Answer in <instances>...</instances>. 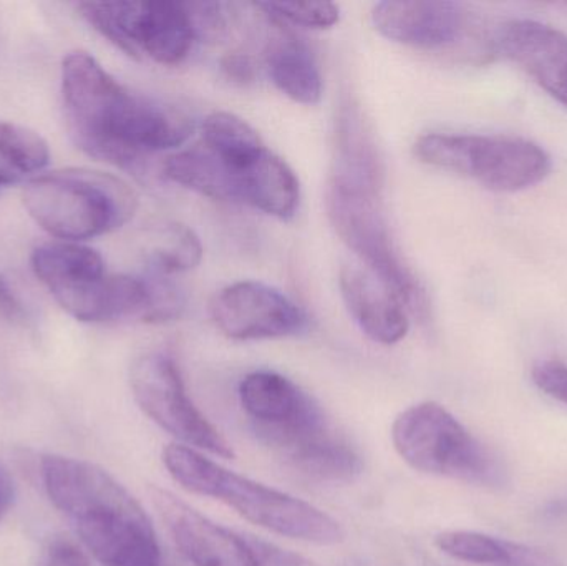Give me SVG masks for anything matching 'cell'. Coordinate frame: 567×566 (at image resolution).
I'll use <instances>...</instances> for the list:
<instances>
[{"label": "cell", "instance_id": "1", "mask_svg": "<svg viewBox=\"0 0 567 566\" xmlns=\"http://www.w3.org/2000/svg\"><path fill=\"white\" fill-rule=\"evenodd\" d=\"M62 96L75 145L140 178L152 156L185 145L195 132L185 112L130 92L86 52L63 60Z\"/></svg>", "mask_w": 567, "mask_h": 566}, {"label": "cell", "instance_id": "2", "mask_svg": "<svg viewBox=\"0 0 567 566\" xmlns=\"http://www.w3.org/2000/svg\"><path fill=\"white\" fill-rule=\"evenodd\" d=\"M50 502L103 566H162L155 528L142 505L99 465L62 455L40 464Z\"/></svg>", "mask_w": 567, "mask_h": 566}, {"label": "cell", "instance_id": "3", "mask_svg": "<svg viewBox=\"0 0 567 566\" xmlns=\"http://www.w3.org/2000/svg\"><path fill=\"white\" fill-rule=\"evenodd\" d=\"M163 464L176 484L235 508L243 518L272 534L316 545L342 544V525L320 508L235 474L195 449L169 444Z\"/></svg>", "mask_w": 567, "mask_h": 566}, {"label": "cell", "instance_id": "4", "mask_svg": "<svg viewBox=\"0 0 567 566\" xmlns=\"http://www.w3.org/2000/svg\"><path fill=\"white\" fill-rule=\"evenodd\" d=\"M23 205L47 233L76 243L132 222L138 198L118 176L66 168L30 178L23 189Z\"/></svg>", "mask_w": 567, "mask_h": 566}, {"label": "cell", "instance_id": "5", "mask_svg": "<svg viewBox=\"0 0 567 566\" xmlns=\"http://www.w3.org/2000/svg\"><path fill=\"white\" fill-rule=\"evenodd\" d=\"M33 272L55 301L83 322L143 318L148 305L145 279L109 275L95 249L73 241L45 243L33 249Z\"/></svg>", "mask_w": 567, "mask_h": 566}, {"label": "cell", "instance_id": "6", "mask_svg": "<svg viewBox=\"0 0 567 566\" xmlns=\"http://www.w3.org/2000/svg\"><path fill=\"white\" fill-rule=\"evenodd\" d=\"M392 441L400 457L423 474L486 487H502L508 478L498 455L436 402H422L399 414Z\"/></svg>", "mask_w": 567, "mask_h": 566}, {"label": "cell", "instance_id": "7", "mask_svg": "<svg viewBox=\"0 0 567 566\" xmlns=\"http://www.w3.org/2000/svg\"><path fill=\"white\" fill-rule=\"evenodd\" d=\"M420 162L482 183L495 192H522L542 183L551 172L548 153L513 136L430 133L415 143Z\"/></svg>", "mask_w": 567, "mask_h": 566}, {"label": "cell", "instance_id": "8", "mask_svg": "<svg viewBox=\"0 0 567 566\" xmlns=\"http://www.w3.org/2000/svg\"><path fill=\"white\" fill-rule=\"evenodd\" d=\"M326 208L337 235L360 265L389 286L406 311L425 312V292L393 243L380 193L329 182Z\"/></svg>", "mask_w": 567, "mask_h": 566}, {"label": "cell", "instance_id": "9", "mask_svg": "<svg viewBox=\"0 0 567 566\" xmlns=\"http://www.w3.org/2000/svg\"><path fill=\"white\" fill-rule=\"evenodd\" d=\"M79 10L96 32L133 59L146 55L162 65H178L198 40L186 2H85Z\"/></svg>", "mask_w": 567, "mask_h": 566}, {"label": "cell", "instance_id": "10", "mask_svg": "<svg viewBox=\"0 0 567 566\" xmlns=\"http://www.w3.org/2000/svg\"><path fill=\"white\" fill-rule=\"evenodd\" d=\"M130 385L136 404L163 431L189 449L206 451L216 457H235L225 435L189 399L179 369L168 354L140 356L130 371Z\"/></svg>", "mask_w": 567, "mask_h": 566}, {"label": "cell", "instance_id": "11", "mask_svg": "<svg viewBox=\"0 0 567 566\" xmlns=\"http://www.w3.org/2000/svg\"><path fill=\"white\" fill-rule=\"evenodd\" d=\"M372 19L386 39L426 52L473 55L483 45L480 20L458 2L386 0L377 3Z\"/></svg>", "mask_w": 567, "mask_h": 566}, {"label": "cell", "instance_id": "12", "mask_svg": "<svg viewBox=\"0 0 567 566\" xmlns=\"http://www.w3.org/2000/svg\"><path fill=\"white\" fill-rule=\"evenodd\" d=\"M212 316L219 331L235 341L289 338L309 325L303 309L289 296L258 281L226 286L213 299Z\"/></svg>", "mask_w": 567, "mask_h": 566}, {"label": "cell", "instance_id": "13", "mask_svg": "<svg viewBox=\"0 0 567 566\" xmlns=\"http://www.w3.org/2000/svg\"><path fill=\"white\" fill-rule=\"evenodd\" d=\"M152 498L176 547L195 566H259L248 541L215 524L172 492L152 488Z\"/></svg>", "mask_w": 567, "mask_h": 566}, {"label": "cell", "instance_id": "14", "mask_svg": "<svg viewBox=\"0 0 567 566\" xmlns=\"http://www.w3.org/2000/svg\"><path fill=\"white\" fill-rule=\"evenodd\" d=\"M496 47L542 89L567 106V37L538 20H509L495 33Z\"/></svg>", "mask_w": 567, "mask_h": 566}, {"label": "cell", "instance_id": "15", "mask_svg": "<svg viewBox=\"0 0 567 566\" xmlns=\"http://www.w3.org/2000/svg\"><path fill=\"white\" fill-rule=\"evenodd\" d=\"M340 295L363 335L383 346L396 344L409 332L410 321L403 302L360 263L340 268Z\"/></svg>", "mask_w": 567, "mask_h": 566}, {"label": "cell", "instance_id": "16", "mask_svg": "<svg viewBox=\"0 0 567 566\" xmlns=\"http://www.w3.org/2000/svg\"><path fill=\"white\" fill-rule=\"evenodd\" d=\"M329 182L365 192H382L383 166L379 146L363 113L353 102H343L337 112Z\"/></svg>", "mask_w": 567, "mask_h": 566}, {"label": "cell", "instance_id": "17", "mask_svg": "<svg viewBox=\"0 0 567 566\" xmlns=\"http://www.w3.org/2000/svg\"><path fill=\"white\" fill-rule=\"evenodd\" d=\"M239 401L256 432L292 424L319 405L286 375L272 371L246 375L239 384Z\"/></svg>", "mask_w": 567, "mask_h": 566}, {"label": "cell", "instance_id": "18", "mask_svg": "<svg viewBox=\"0 0 567 566\" xmlns=\"http://www.w3.org/2000/svg\"><path fill=\"white\" fill-rule=\"evenodd\" d=\"M238 203L289 222L299 209V179L281 156L266 150L236 176Z\"/></svg>", "mask_w": 567, "mask_h": 566}, {"label": "cell", "instance_id": "19", "mask_svg": "<svg viewBox=\"0 0 567 566\" xmlns=\"http://www.w3.org/2000/svg\"><path fill=\"white\" fill-rule=\"evenodd\" d=\"M266 66L275 85L293 102L316 105L322 99V75L316 56L297 37L284 32L272 37L266 49Z\"/></svg>", "mask_w": 567, "mask_h": 566}, {"label": "cell", "instance_id": "20", "mask_svg": "<svg viewBox=\"0 0 567 566\" xmlns=\"http://www.w3.org/2000/svg\"><path fill=\"white\" fill-rule=\"evenodd\" d=\"M163 176L216 202L235 203V179L231 169L205 145L169 155L163 162Z\"/></svg>", "mask_w": 567, "mask_h": 566}, {"label": "cell", "instance_id": "21", "mask_svg": "<svg viewBox=\"0 0 567 566\" xmlns=\"http://www.w3.org/2000/svg\"><path fill=\"white\" fill-rule=\"evenodd\" d=\"M203 145L212 150L235 176L251 166L268 150L259 133L246 120L228 112H215L206 116L203 123Z\"/></svg>", "mask_w": 567, "mask_h": 566}, {"label": "cell", "instance_id": "22", "mask_svg": "<svg viewBox=\"0 0 567 566\" xmlns=\"http://www.w3.org/2000/svg\"><path fill=\"white\" fill-rule=\"evenodd\" d=\"M49 159V145L39 133L0 120V193L42 172Z\"/></svg>", "mask_w": 567, "mask_h": 566}, {"label": "cell", "instance_id": "23", "mask_svg": "<svg viewBox=\"0 0 567 566\" xmlns=\"http://www.w3.org/2000/svg\"><path fill=\"white\" fill-rule=\"evenodd\" d=\"M203 259V245L198 235L183 223H166L156 231L146 249L150 272L172 276L195 269Z\"/></svg>", "mask_w": 567, "mask_h": 566}, {"label": "cell", "instance_id": "24", "mask_svg": "<svg viewBox=\"0 0 567 566\" xmlns=\"http://www.w3.org/2000/svg\"><path fill=\"white\" fill-rule=\"evenodd\" d=\"M435 544L443 554L466 564L499 566L508 557L506 541H496L478 532H443L436 537Z\"/></svg>", "mask_w": 567, "mask_h": 566}, {"label": "cell", "instance_id": "25", "mask_svg": "<svg viewBox=\"0 0 567 566\" xmlns=\"http://www.w3.org/2000/svg\"><path fill=\"white\" fill-rule=\"evenodd\" d=\"M269 19L302 29L327 30L339 23L340 12L329 2H265L255 3Z\"/></svg>", "mask_w": 567, "mask_h": 566}, {"label": "cell", "instance_id": "26", "mask_svg": "<svg viewBox=\"0 0 567 566\" xmlns=\"http://www.w3.org/2000/svg\"><path fill=\"white\" fill-rule=\"evenodd\" d=\"M166 278L168 276L153 275V272L145 276L146 286H148V305H146L143 321L168 322L182 316L185 298Z\"/></svg>", "mask_w": 567, "mask_h": 566}, {"label": "cell", "instance_id": "27", "mask_svg": "<svg viewBox=\"0 0 567 566\" xmlns=\"http://www.w3.org/2000/svg\"><path fill=\"white\" fill-rule=\"evenodd\" d=\"M196 37L205 40H218L226 32V17L223 3L216 2H186Z\"/></svg>", "mask_w": 567, "mask_h": 566}, {"label": "cell", "instance_id": "28", "mask_svg": "<svg viewBox=\"0 0 567 566\" xmlns=\"http://www.w3.org/2000/svg\"><path fill=\"white\" fill-rule=\"evenodd\" d=\"M533 381L549 398L567 404V366L556 361L539 362L533 369Z\"/></svg>", "mask_w": 567, "mask_h": 566}, {"label": "cell", "instance_id": "29", "mask_svg": "<svg viewBox=\"0 0 567 566\" xmlns=\"http://www.w3.org/2000/svg\"><path fill=\"white\" fill-rule=\"evenodd\" d=\"M248 544L255 552L259 566H317L293 552L282 550V548L268 544V542L258 541V538H251Z\"/></svg>", "mask_w": 567, "mask_h": 566}, {"label": "cell", "instance_id": "30", "mask_svg": "<svg viewBox=\"0 0 567 566\" xmlns=\"http://www.w3.org/2000/svg\"><path fill=\"white\" fill-rule=\"evenodd\" d=\"M505 564L499 566H565L548 552L506 541Z\"/></svg>", "mask_w": 567, "mask_h": 566}, {"label": "cell", "instance_id": "31", "mask_svg": "<svg viewBox=\"0 0 567 566\" xmlns=\"http://www.w3.org/2000/svg\"><path fill=\"white\" fill-rule=\"evenodd\" d=\"M221 70L229 80L239 83V85H248L256 80L255 59L248 53H228V55L221 59Z\"/></svg>", "mask_w": 567, "mask_h": 566}, {"label": "cell", "instance_id": "32", "mask_svg": "<svg viewBox=\"0 0 567 566\" xmlns=\"http://www.w3.org/2000/svg\"><path fill=\"white\" fill-rule=\"evenodd\" d=\"M0 319L9 325H27L29 321L25 306L2 275H0Z\"/></svg>", "mask_w": 567, "mask_h": 566}, {"label": "cell", "instance_id": "33", "mask_svg": "<svg viewBox=\"0 0 567 566\" xmlns=\"http://www.w3.org/2000/svg\"><path fill=\"white\" fill-rule=\"evenodd\" d=\"M45 566H90L85 555L66 542H56L50 548Z\"/></svg>", "mask_w": 567, "mask_h": 566}, {"label": "cell", "instance_id": "34", "mask_svg": "<svg viewBox=\"0 0 567 566\" xmlns=\"http://www.w3.org/2000/svg\"><path fill=\"white\" fill-rule=\"evenodd\" d=\"M542 518L545 522H561L567 518V497L555 498L549 501L543 507Z\"/></svg>", "mask_w": 567, "mask_h": 566}, {"label": "cell", "instance_id": "35", "mask_svg": "<svg viewBox=\"0 0 567 566\" xmlns=\"http://www.w3.org/2000/svg\"><path fill=\"white\" fill-rule=\"evenodd\" d=\"M7 501H9V484L0 475V512L6 507Z\"/></svg>", "mask_w": 567, "mask_h": 566}]
</instances>
